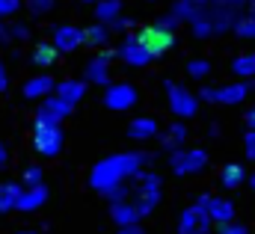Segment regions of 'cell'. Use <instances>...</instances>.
Here are the masks:
<instances>
[{
    "mask_svg": "<svg viewBox=\"0 0 255 234\" xmlns=\"http://www.w3.org/2000/svg\"><path fill=\"white\" fill-rule=\"evenodd\" d=\"M145 163H151V154H142V151H119V154H110V157H104V160H98L92 166L89 187L98 190V193H107L116 184H128L136 172H142Z\"/></svg>",
    "mask_w": 255,
    "mask_h": 234,
    "instance_id": "1",
    "label": "cell"
},
{
    "mask_svg": "<svg viewBox=\"0 0 255 234\" xmlns=\"http://www.w3.org/2000/svg\"><path fill=\"white\" fill-rule=\"evenodd\" d=\"M244 12H232L226 6H220L217 0H202V6L196 9L190 21V33L196 39H211V36H223L235 27V21L241 18Z\"/></svg>",
    "mask_w": 255,
    "mask_h": 234,
    "instance_id": "2",
    "label": "cell"
},
{
    "mask_svg": "<svg viewBox=\"0 0 255 234\" xmlns=\"http://www.w3.org/2000/svg\"><path fill=\"white\" fill-rule=\"evenodd\" d=\"M128 202L139 211V217H148L154 208H157V202H160V178L154 175V172H136V175L130 178V196H128Z\"/></svg>",
    "mask_w": 255,
    "mask_h": 234,
    "instance_id": "3",
    "label": "cell"
},
{
    "mask_svg": "<svg viewBox=\"0 0 255 234\" xmlns=\"http://www.w3.org/2000/svg\"><path fill=\"white\" fill-rule=\"evenodd\" d=\"M163 89H166L169 110H172L178 118L196 116V110H199V95H193L187 86H181V83H175V80H166V83H163Z\"/></svg>",
    "mask_w": 255,
    "mask_h": 234,
    "instance_id": "4",
    "label": "cell"
},
{
    "mask_svg": "<svg viewBox=\"0 0 255 234\" xmlns=\"http://www.w3.org/2000/svg\"><path fill=\"white\" fill-rule=\"evenodd\" d=\"M63 127L60 124H36L33 127V148L42 154V157H57L63 151Z\"/></svg>",
    "mask_w": 255,
    "mask_h": 234,
    "instance_id": "5",
    "label": "cell"
},
{
    "mask_svg": "<svg viewBox=\"0 0 255 234\" xmlns=\"http://www.w3.org/2000/svg\"><path fill=\"white\" fill-rule=\"evenodd\" d=\"M250 83L238 80V83H226V86H205L199 92V98H205L208 104H241L250 95Z\"/></svg>",
    "mask_w": 255,
    "mask_h": 234,
    "instance_id": "6",
    "label": "cell"
},
{
    "mask_svg": "<svg viewBox=\"0 0 255 234\" xmlns=\"http://www.w3.org/2000/svg\"><path fill=\"white\" fill-rule=\"evenodd\" d=\"M169 166L175 175H199L208 166V154L202 148H175L169 154Z\"/></svg>",
    "mask_w": 255,
    "mask_h": 234,
    "instance_id": "7",
    "label": "cell"
},
{
    "mask_svg": "<svg viewBox=\"0 0 255 234\" xmlns=\"http://www.w3.org/2000/svg\"><path fill=\"white\" fill-rule=\"evenodd\" d=\"M136 98H139V92L130 83H110V86H104V107L107 110L125 113V110H130L136 104Z\"/></svg>",
    "mask_w": 255,
    "mask_h": 234,
    "instance_id": "8",
    "label": "cell"
},
{
    "mask_svg": "<svg viewBox=\"0 0 255 234\" xmlns=\"http://www.w3.org/2000/svg\"><path fill=\"white\" fill-rule=\"evenodd\" d=\"M116 57L122 59L125 65H130V68H142V65H148V62L154 59L148 51H145V45L136 39V33L119 42V48H116Z\"/></svg>",
    "mask_w": 255,
    "mask_h": 234,
    "instance_id": "9",
    "label": "cell"
},
{
    "mask_svg": "<svg viewBox=\"0 0 255 234\" xmlns=\"http://www.w3.org/2000/svg\"><path fill=\"white\" fill-rule=\"evenodd\" d=\"M71 104H65L63 98H57V95H48V98H42V104H39V110H36V124H60L63 118L71 116Z\"/></svg>",
    "mask_w": 255,
    "mask_h": 234,
    "instance_id": "10",
    "label": "cell"
},
{
    "mask_svg": "<svg viewBox=\"0 0 255 234\" xmlns=\"http://www.w3.org/2000/svg\"><path fill=\"white\" fill-rule=\"evenodd\" d=\"M110 51H101L86 62L83 68V83H92V86H110Z\"/></svg>",
    "mask_w": 255,
    "mask_h": 234,
    "instance_id": "11",
    "label": "cell"
},
{
    "mask_svg": "<svg viewBox=\"0 0 255 234\" xmlns=\"http://www.w3.org/2000/svg\"><path fill=\"white\" fill-rule=\"evenodd\" d=\"M208 217H211V223H232L235 220V205L229 202V199H223V196H199V202H196Z\"/></svg>",
    "mask_w": 255,
    "mask_h": 234,
    "instance_id": "12",
    "label": "cell"
},
{
    "mask_svg": "<svg viewBox=\"0 0 255 234\" xmlns=\"http://www.w3.org/2000/svg\"><path fill=\"white\" fill-rule=\"evenodd\" d=\"M136 39L145 45V51L151 54V57H163L169 48H172V33H166V30H160V27H145V30H139L136 33Z\"/></svg>",
    "mask_w": 255,
    "mask_h": 234,
    "instance_id": "13",
    "label": "cell"
},
{
    "mask_svg": "<svg viewBox=\"0 0 255 234\" xmlns=\"http://www.w3.org/2000/svg\"><path fill=\"white\" fill-rule=\"evenodd\" d=\"M211 232V217L193 205V208H184L181 211V220H178V234H208Z\"/></svg>",
    "mask_w": 255,
    "mask_h": 234,
    "instance_id": "14",
    "label": "cell"
},
{
    "mask_svg": "<svg viewBox=\"0 0 255 234\" xmlns=\"http://www.w3.org/2000/svg\"><path fill=\"white\" fill-rule=\"evenodd\" d=\"M51 45H54L60 54H71V51H77V48L83 45V30L74 27V24H60V27L54 30Z\"/></svg>",
    "mask_w": 255,
    "mask_h": 234,
    "instance_id": "15",
    "label": "cell"
},
{
    "mask_svg": "<svg viewBox=\"0 0 255 234\" xmlns=\"http://www.w3.org/2000/svg\"><path fill=\"white\" fill-rule=\"evenodd\" d=\"M45 202H48V187H45V184L24 187V190H21V196H18L15 211H21V214H33V211H39Z\"/></svg>",
    "mask_w": 255,
    "mask_h": 234,
    "instance_id": "16",
    "label": "cell"
},
{
    "mask_svg": "<svg viewBox=\"0 0 255 234\" xmlns=\"http://www.w3.org/2000/svg\"><path fill=\"white\" fill-rule=\"evenodd\" d=\"M122 9H125V0H95V21L113 30L116 21L122 18Z\"/></svg>",
    "mask_w": 255,
    "mask_h": 234,
    "instance_id": "17",
    "label": "cell"
},
{
    "mask_svg": "<svg viewBox=\"0 0 255 234\" xmlns=\"http://www.w3.org/2000/svg\"><path fill=\"white\" fill-rule=\"evenodd\" d=\"M54 77H48V74H36V77H30L27 83H24V98H30V101H42V98H48V95H54Z\"/></svg>",
    "mask_w": 255,
    "mask_h": 234,
    "instance_id": "18",
    "label": "cell"
},
{
    "mask_svg": "<svg viewBox=\"0 0 255 234\" xmlns=\"http://www.w3.org/2000/svg\"><path fill=\"white\" fill-rule=\"evenodd\" d=\"M54 95L74 107V104L86 95V83H83V80H71V77H68V80H60V83L54 86Z\"/></svg>",
    "mask_w": 255,
    "mask_h": 234,
    "instance_id": "19",
    "label": "cell"
},
{
    "mask_svg": "<svg viewBox=\"0 0 255 234\" xmlns=\"http://www.w3.org/2000/svg\"><path fill=\"white\" fill-rule=\"evenodd\" d=\"M128 136H130V139H136V142L154 139V136H157V121H154V118H145V116L133 118V121L128 124Z\"/></svg>",
    "mask_w": 255,
    "mask_h": 234,
    "instance_id": "20",
    "label": "cell"
},
{
    "mask_svg": "<svg viewBox=\"0 0 255 234\" xmlns=\"http://www.w3.org/2000/svg\"><path fill=\"white\" fill-rule=\"evenodd\" d=\"M110 217H113V223L116 226H133V223H139L142 217H139V211L130 205V202H116V205H110Z\"/></svg>",
    "mask_w": 255,
    "mask_h": 234,
    "instance_id": "21",
    "label": "cell"
},
{
    "mask_svg": "<svg viewBox=\"0 0 255 234\" xmlns=\"http://www.w3.org/2000/svg\"><path fill=\"white\" fill-rule=\"evenodd\" d=\"M21 190H24V187H21V184H15V181H3V184H0V214L15 211Z\"/></svg>",
    "mask_w": 255,
    "mask_h": 234,
    "instance_id": "22",
    "label": "cell"
},
{
    "mask_svg": "<svg viewBox=\"0 0 255 234\" xmlns=\"http://www.w3.org/2000/svg\"><path fill=\"white\" fill-rule=\"evenodd\" d=\"M244 181H247V169H244V166H238V163H226V166H223L220 184H223L226 190H238Z\"/></svg>",
    "mask_w": 255,
    "mask_h": 234,
    "instance_id": "23",
    "label": "cell"
},
{
    "mask_svg": "<svg viewBox=\"0 0 255 234\" xmlns=\"http://www.w3.org/2000/svg\"><path fill=\"white\" fill-rule=\"evenodd\" d=\"M57 57H60V51L51 42H42V45L33 48V65H39V68H51L57 62Z\"/></svg>",
    "mask_w": 255,
    "mask_h": 234,
    "instance_id": "24",
    "label": "cell"
},
{
    "mask_svg": "<svg viewBox=\"0 0 255 234\" xmlns=\"http://www.w3.org/2000/svg\"><path fill=\"white\" fill-rule=\"evenodd\" d=\"M232 71H235V77H241V80H250V77H255V51H250V54H241V57L232 59Z\"/></svg>",
    "mask_w": 255,
    "mask_h": 234,
    "instance_id": "25",
    "label": "cell"
},
{
    "mask_svg": "<svg viewBox=\"0 0 255 234\" xmlns=\"http://www.w3.org/2000/svg\"><path fill=\"white\" fill-rule=\"evenodd\" d=\"M181 142H187V124L184 121H172L169 130L163 133V148H181Z\"/></svg>",
    "mask_w": 255,
    "mask_h": 234,
    "instance_id": "26",
    "label": "cell"
},
{
    "mask_svg": "<svg viewBox=\"0 0 255 234\" xmlns=\"http://www.w3.org/2000/svg\"><path fill=\"white\" fill-rule=\"evenodd\" d=\"M83 42H89L92 48H104V45L110 42V27H104V24L86 27V30H83Z\"/></svg>",
    "mask_w": 255,
    "mask_h": 234,
    "instance_id": "27",
    "label": "cell"
},
{
    "mask_svg": "<svg viewBox=\"0 0 255 234\" xmlns=\"http://www.w3.org/2000/svg\"><path fill=\"white\" fill-rule=\"evenodd\" d=\"M232 30H235V36H238V39L253 42V39H255V15H250V12H247V15H241V18L235 21V27H232Z\"/></svg>",
    "mask_w": 255,
    "mask_h": 234,
    "instance_id": "28",
    "label": "cell"
},
{
    "mask_svg": "<svg viewBox=\"0 0 255 234\" xmlns=\"http://www.w3.org/2000/svg\"><path fill=\"white\" fill-rule=\"evenodd\" d=\"M202 6V0H175V6H172V15L178 18V21H190L193 15H196V9Z\"/></svg>",
    "mask_w": 255,
    "mask_h": 234,
    "instance_id": "29",
    "label": "cell"
},
{
    "mask_svg": "<svg viewBox=\"0 0 255 234\" xmlns=\"http://www.w3.org/2000/svg\"><path fill=\"white\" fill-rule=\"evenodd\" d=\"M187 74H190L193 80H205L211 74V62L208 59H190L187 62Z\"/></svg>",
    "mask_w": 255,
    "mask_h": 234,
    "instance_id": "30",
    "label": "cell"
},
{
    "mask_svg": "<svg viewBox=\"0 0 255 234\" xmlns=\"http://www.w3.org/2000/svg\"><path fill=\"white\" fill-rule=\"evenodd\" d=\"M54 6H57V0H27V9L33 15H48Z\"/></svg>",
    "mask_w": 255,
    "mask_h": 234,
    "instance_id": "31",
    "label": "cell"
},
{
    "mask_svg": "<svg viewBox=\"0 0 255 234\" xmlns=\"http://www.w3.org/2000/svg\"><path fill=\"white\" fill-rule=\"evenodd\" d=\"M42 184V166H27L24 169V187H36Z\"/></svg>",
    "mask_w": 255,
    "mask_h": 234,
    "instance_id": "32",
    "label": "cell"
},
{
    "mask_svg": "<svg viewBox=\"0 0 255 234\" xmlns=\"http://www.w3.org/2000/svg\"><path fill=\"white\" fill-rule=\"evenodd\" d=\"M178 24H181V21H178V18H175L172 12H169V15H160V18L154 21V27H160V30H166V33H172V30H175Z\"/></svg>",
    "mask_w": 255,
    "mask_h": 234,
    "instance_id": "33",
    "label": "cell"
},
{
    "mask_svg": "<svg viewBox=\"0 0 255 234\" xmlns=\"http://www.w3.org/2000/svg\"><path fill=\"white\" fill-rule=\"evenodd\" d=\"M217 234H250V232H247V226H241V223L232 220V223H223V226L217 229Z\"/></svg>",
    "mask_w": 255,
    "mask_h": 234,
    "instance_id": "34",
    "label": "cell"
},
{
    "mask_svg": "<svg viewBox=\"0 0 255 234\" xmlns=\"http://www.w3.org/2000/svg\"><path fill=\"white\" fill-rule=\"evenodd\" d=\"M21 9V0H0V18H9Z\"/></svg>",
    "mask_w": 255,
    "mask_h": 234,
    "instance_id": "35",
    "label": "cell"
},
{
    "mask_svg": "<svg viewBox=\"0 0 255 234\" xmlns=\"http://www.w3.org/2000/svg\"><path fill=\"white\" fill-rule=\"evenodd\" d=\"M27 36H30V30H27L24 24H12V27H9V42H12V39H15V42H24Z\"/></svg>",
    "mask_w": 255,
    "mask_h": 234,
    "instance_id": "36",
    "label": "cell"
},
{
    "mask_svg": "<svg viewBox=\"0 0 255 234\" xmlns=\"http://www.w3.org/2000/svg\"><path fill=\"white\" fill-rule=\"evenodd\" d=\"M244 151H247L250 160H255V130H247V136H244Z\"/></svg>",
    "mask_w": 255,
    "mask_h": 234,
    "instance_id": "37",
    "label": "cell"
},
{
    "mask_svg": "<svg viewBox=\"0 0 255 234\" xmlns=\"http://www.w3.org/2000/svg\"><path fill=\"white\" fill-rule=\"evenodd\" d=\"M220 6H226V9H232V12H244L247 9V0H217Z\"/></svg>",
    "mask_w": 255,
    "mask_h": 234,
    "instance_id": "38",
    "label": "cell"
},
{
    "mask_svg": "<svg viewBox=\"0 0 255 234\" xmlns=\"http://www.w3.org/2000/svg\"><path fill=\"white\" fill-rule=\"evenodd\" d=\"M119 234H145V232H142L139 223H133V226H119Z\"/></svg>",
    "mask_w": 255,
    "mask_h": 234,
    "instance_id": "39",
    "label": "cell"
},
{
    "mask_svg": "<svg viewBox=\"0 0 255 234\" xmlns=\"http://www.w3.org/2000/svg\"><path fill=\"white\" fill-rule=\"evenodd\" d=\"M9 89V71H6V65L0 62V92H6Z\"/></svg>",
    "mask_w": 255,
    "mask_h": 234,
    "instance_id": "40",
    "label": "cell"
},
{
    "mask_svg": "<svg viewBox=\"0 0 255 234\" xmlns=\"http://www.w3.org/2000/svg\"><path fill=\"white\" fill-rule=\"evenodd\" d=\"M244 121H247V127H250V130H255V107H253V110H247Z\"/></svg>",
    "mask_w": 255,
    "mask_h": 234,
    "instance_id": "41",
    "label": "cell"
},
{
    "mask_svg": "<svg viewBox=\"0 0 255 234\" xmlns=\"http://www.w3.org/2000/svg\"><path fill=\"white\" fill-rule=\"evenodd\" d=\"M0 42H9V24H3V18H0Z\"/></svg>",
    "mask_w": 255,
    "mask_h": 234,
    "instance_id": "42",
    "label": "cell"
},
{
    "mask_svg": "<svg viewBox=\"0 0 255 234\" xmlns=\"http://www.w3.org/2000/svg\"><path fill=\"white\" fill-rule=\"evenodd\" d=\"M6 163H9V151H6V145L0 142V169H3Z\"/></svg>",
    "mask_w": 255,
    "mask_h": 234,
    "instance_id": "43",
    "label": "cell"
},
{
    "mask_svg": "<svg viewBox=\"0 0 255 234\" xmlns=\"http://www.w3.org/2000/svg\"><path fill=\"white\" fill-rule=\"evenodd\" d=\"M247 12H250V15H255V0H247Z\"/></svg>",
    "mask_w": 255,
    "mask_h": 234,
    "instance_id": "44",
    "label": "cell"
},
{
    "mask_svg": "<svg viewBox=\"0 0 255 234\" xmlns=\"http://www.w3.org/2000/svg\"><path fill=\"white\" fill-rule=\"evenodd\" d=\"M250 184H253V190H255V175H253V178H250Z\"/></svg>",
    "mask_w": 255,
    "mask_h": 234,
    "instance_id": "45",
    "label": "cell"
},
{
    "mask_svg": "<svg viewBox=\"0 0 255 234\" xmlns=\"http://www.w3.org/2000/svg\"><path fill=\"white\" fill-rule=\"evenodd\" d=\"M18 234H36V232H18Z\"/></svg>",
    "mask_w": 255,
    "mask_h": 234,
    "instance_id": "46",
    "label": "cell"
},
{
    "mask_svg": "<svg viewBox=\"0 0 255 234\" xmlns=\"http://www.w3.org/2000/svg\"><path fill=\"white\" fill-rule=\"evenodd\" d=\"M83 3H92V0H83Z\"/></svg>",
    "mask_w": 255,
    "mask_h": 234,
    "instance_id": "47",
    "label": "cell"
}]
</instances>
